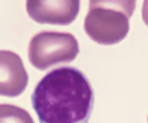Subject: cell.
I'll return each mask as SVG.
<instances>
[{
	"label": "cell",
	"instance_id": "6da1fadb",
	"mask_svg": "<svg viewBox=\"0 0 148 123\" xmlns=\"http://www.w3.org/2000/svg\"><path fill=\"white\" fill-rule=\"evenodd\" d=\"M31 103L40 123H89L95 95L82 70L61 67L37 83Z\"/></svg>",
	"mask_w": 148,
	"mask_h": 123
},
{
	"label": "cell",
	"instance_id": "7a4b0ae2",
	"mask_svg": "<svg viewBox=\"0 0 148 123\" xmlns=\"http://www.w3.org/2000/svg\"><path fill=\"white\" fill-rule=\"evenodd\" d=\"M136 1L92 0L84 19V31L94 42L104 46L116 44L130 31V19Z\"/></svg>",
	"mask_w": 148,
	"mask_h": 123
},
{
	"label": "cell",
	"instance_id": "3957f363",
	"mask_svg": "<svg viewBox=\"0 0 148 123\" xmlns=\"http://www.w3.org/2000/svg\"><path fill=\"white\" fill-rule=\"evenodd\" d=\"M78 54L79 43L68 32L43 31L35 35L29 44V60L38 70L71 63Z\"/></svg>",
	"mask_w": 148,
	"mask_h": 123
},
{
	"label": "cell",
	"instance_id": "277c9868",
	"mask_svg": "<svg viewBox=\"0 0 148 123\" xmlns=\"http://www.w3.org/2000/svg\"><path fill=\"white\" fill-rule=\"evenodd\" d=\"M29 16L38 24L69 25L77 19L80 10L79 0H27Z\"/></svg>",
	"mask_w": 148,
	"mask_h": 123
},
{
	"label": "cell",
	"instance_id": "5b68a950",
	"mask_svg": "<svg viewBox=\"0 0 148 123\" xmlns=\"http://www.w3.org/2000/svg\"><path fill=\"white\" fill-rule=\"evenodd\" d=\"M29 83L22 59L11 51H0V96L17 97Z\"/></svg>",
	"mask_w": 148,
	"mask_h": 123
},
{
	"label": "cell",
	"instance_id": "8992f818",
	"mask_svg": "<svg viewBox=\"0 0 148 123\" xmlns=\"http://www.w3.org/2000/svg\"><path fill=\"white\" fill-rule=\"evenodd\" d=\"M0 123H35L30 113L15 105H0Z\"/></svg>",
	"mask_w": 148,
	"mask_h": 123
}]
</instances>
